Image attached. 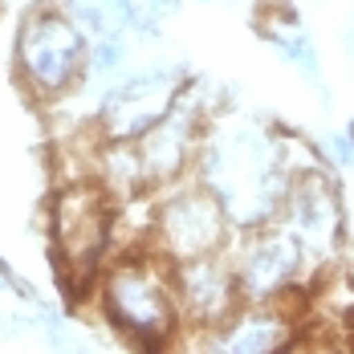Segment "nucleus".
Masks as SVG:
<instances>
[{
	"instance_id": "obj_6",
	"label": "nucleus",
	"mask_w": 354,
	"mask_h": 354,
	"mask_svg": "<svg viewBox=\"0 0 354 354\" xmlns=\"http://www.w3.org/2000/svg\"><path fill=\"white\" fill-rule=\"evenodd\" d=\"M70 17L82 33L114 41L131 25V4L127 0H70Z\"/></svg>"
},
{
	"instance_id": "obj_1",
	"label": "nucleus",
	"mask_w": 354,
	"mask_h": 354,
	"mask_svg": "<svg viewBox=\"0 0 354 354\" xmlns=\"http://www.w3.org/2000/svg\"><path fill=\"white\" fill-rule=\"evenodd\" d=\"M102 306L110 322L142 346H163L179 326L176 277L151 261H122L102 281Z\"/></svg>"
},
{
	"instance_id": "obj_3",
	"label": "nucleus",
	"mask_w": 354,
	"mask_h": 354,
	"mask_svg": "<svg viewBox=\"0 0 354 354\" xmlns=\"http://www.w3.org/2000/svg\"><path fill=\"white\" fill-rule=\"evenodd\" d=\"M114 232V212H110V192L106 183H70L53 200V236L62 245V257L73 273L90 277L102 248Z\"/></svg>"
},
{
	"instance_id": "obj_2",
	"label": "nucleus",
	"mask_w": 354,
	"mask_h": 354,
	"mask_svg": "<svg viewBox=\"0 0 354 354\" xmlns=\"http://www.w3.org/2000/svg\"><path fill=\"white\" fill-rule=\"evenodd\" d=\"M17 70L37 98L66 94L86 70V37L73 25V17L53 8L33 12L17 41Z\"/></svg>"
},
{
	"instance_id": "obj_4",
	"label": "nucleus",
	"mask_w": 354,
	"mask_h": 354,
	"mask_svg": "<svg viewBox=\"0 0 354 354\" xmlns=\"http://www.w3.org/2000/svg\"><path fill=\"white\" fill-rule=\"evenodd\" d=\"M224 241V212L208 192H183L155 216V245L167 261L208 257Z\"/></svg>"
},
{
	"instance_id": "obj_5",
	"label": "nucleus",
	"mask_w": 354,
	"mask_h": 354,
	"mask_svg": "<svg viewBox=\"0 0 354 354\" xmlns=\"http://www.w3.org/2000/svg\"><path fill=\"white\" fill-rule=\"evenodd\" d=\"M176 297H179V314L204 326V330H220L236 310V273L228 265H220L212 252L208 257H192L176 265Z\"/></svg>"
}]
</instances>
